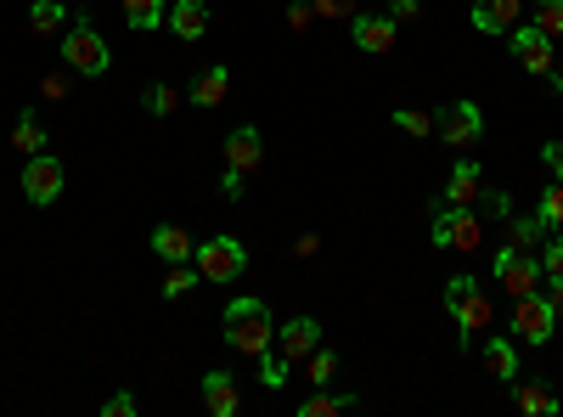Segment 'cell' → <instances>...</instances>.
<instances>
[{
	"label": "cell",
	"mask_w": 563,
	"mask_h": 417,
	"mask_svg": "<svg viewBox=\"0 0 563 417\" xmlns=\"http://www.w3.org/2000/svg\"><path fill=\"white\" fill-rule=\"evenodd\" d=\"M220 321H225V333H220V339H225L231 350H238V355H260V350L276 339L271 305H265V299H254V294H238V299L225 305V316H220Z\"/></svg>",
	"instance_id": "6da1fadb"
},
{
	"label": "cell",
	"mask_w": 563,
	"mask_h": 417,
	"mask_svg": "<svg viewBox=\"0 0 563 417\" xmlns=\"http://www.w3.org/2000/svg\"><path fill=\"white\" fill-rule=\"evenodd\" d=\"M63 63H68L79 79H102V74L113 68L108 40L97 34V23H90L85 12H74V18H68V29H63Z\"/></svg>",
	"instance_id": "7a4b0ae2"
},
{
	"label": "cell",
	"mask_w": 563,
	"mask_h": 417,
	"mask_svg": "<svg viewBox=\"0 0 563 417\" xmlns=\"http://www.w3.org/2000/svg\"><path fill=\"white\" fill-rule=\"evenodd\" d=\"M445 310H451V321H456V333H462V350L467 344H474V333H485L490 328V294L474 283V276H451V283H445Z\"/></svg>",
	"instance_id": "3957f363"
},
{
	"label": "cell",
	"mask_w": 563,
	"mask_h": 417,
	"mask_svg": "<svg viewBox=\"0 0 563 417\" xmlns=\"http://www.w3.org/2000/svg\"><path fill=\"white\" fill-rule=\"evenodd\" d=\"M192 265H198V276H203V283H238V276L249 271V249H243L238 238H231V231H220V238L198 243Z\"/></svg>",
	"instance_id": "277c9868"
},
{
	"label": "cell",
	"mask_w": 563,
	"mask_h": 417,
	"mask_svg": "<svg viewBox=\"0 0 563 417\" xmlns=\"http://www.w3.org/2000/svg\"><path fill=\"white\" fill-rule=\"evenodd\" d=\"M490 271H496V283H501L512 299H519V294H536V288L547 283V265H541V254H525V249H512V243H501V249H496Z\"/></svg>",
	"instance_id": "5b68a950"
},
{
	"label": "cell",
	"mask_w": 563,
	"mask_h": 417,
	"mask_svg": "<svg viewBox=\"0 0 563 417\" xmlns=\"http://www.w3.org/2000/svg\"><path fill=\"white\" fill-rule=\"evenodd\" d=\"M434 249H462V254L485 249V226H479V215L467 209V204L440 209V215H434Z\"/></svg>",
	"instance_id": "8992f818"
},
{
	"label": "cell",
	"mask_w": 563,
	"mask_h": 417,
	"mask_svg": "<svg viewBox=\"0 0 563 417\" xmlns=\"http://www.w3.org/2000/svg\"><path fill=\"white\" fill-rule=\"evenodd\" d=\"M552 328H558V310H552V299L536 288V294H519L512 299V333H519L525 344H547L552 339Z\"/></svg>",
	"instance_id": "52a82bcc"
},
{
	"label": "cell",
	"mask_w": 563,
	"mask_h": 417,
	"mask_svg": "<svg viewBox=\"0 0 563 417\" xmlns=\"http://www.w3.org/2000/svg\"><path fill=\"white\" fill-rule=\"evenodd\" d=\"M63 187H68V175H63V164H57L52 153L23 158V198H29L34 209H52V204L63 198Z\"/></svg>",
	"instance_id": "ba28073f"
},
{
	"label": "cell",
	"mask_w": 563,
	"mask_h": 417,
	"mask_svg": "<svg viewBox=\"0 0 563 417\" xmlns=\"http://www.w3.org/2000/svg\"><path fill=\"white\" fill-rule=\"evenodd\" d=\"M434 130H440V142H445V147L462 153V147H474L479 135H485V113H479V102H467V97H462V102H445V108H440Z\"/></svg>",
	"instance_id": "9c48e42d"
},
{
	"label": "cell",
	"mask_w": 563,
	"mask_h": 417,
	"mask_svg": "<svg viewBox=\"0 0 563 417\" xmlns=\"http://www.w3.org/2000/svg\"><path fill=\"white\" fill-rule=\"evenodd\" d=\"M507 45H512V57L525 63V74H536V79H547V74H552V63H558L552 34H541L536 23H512V29H507Z\"/></svg>",
	"instance_id": "30bf717a"
},
{
	"label": "cell",
	"mask_w": 563,
	"mask_h": 417,
	"mask_svg": "<svg viewBox=\"0 0 563 417\" xmlns=\"http://www.w3.org/2000/svg\"><path fill=\"white\" fill-rule=\"evenodd\" d=\"M350 40H355V52H366V57H389L395 40H400V23L389 12H355L350 18Z\"/></svg>",
	"instance_id": "8fae6325"
},
{
	"label": "cell",
	"mask_w": 563,
	"mask_h": 417,
	"mask_svg": "<svg viewBox=\"0 0 563 417\" xmlns=\"http://www.w3.org/2000/svg\"><path fill=\"white\" fill-rule=\"evenodd\" d=\"M276 350L288 355V361H310V350H321V321H316V316H294V321H282Z\"/></svg>",
	"instance_id": "7c38bea8"
},
{
	"label": "cell",
	"mask_w": 563,
	"mask_h": 417,
	"mask_svg": "<svg viewBox=\"0 0 563 417\" xmlns=\"http://www.w3.org/2000/svg\"><path fill=\"white\" fill-rule=\"evenodd\" d=\"M225 164L231 169H243V175H254L260 164H265V142H260V130L254 124H238L225 135Z\"/></svg>",
	"instance_id": "4fadbf2b"
},
{
	"label": "cell",
	"mask_w": 563,
	"mask_h": 417,
	"mask_svg": "<svg viewBox=\"0 0 563 417\" xmlns=\"http://www.w3.org/2000/svg\"><path fill=\"white\" fill-rule=\"evenodd\" d=\"M203 406H209L214 417H238V411H243L238 378H231L225 366H214V373H203Z\"/></svg>",
	"instance_id": "5bb4252c"
},
{
	"label": "cell",
	"mask_w": 563,
	"mask_h": 417,
	"mask_svg": "<svg viewBox=\"0 0 563 417\" xmlns=\"http://www.w3.org/2000/svg\"><path fill=\"white\" fill-rule=\"evenodd\" d=\"M164 29H169L175 40L192 45V40H203V29H209V7H203V0H175L169 18H164Z\"/></svg>",
	"instance_id": "9a60e30c"
},
{
	"label": "cell",
	"mask_w": 563,
	"mask_h": 417,
	"mask_svg": "<svg viewBox=\"0 0 563 417\" xmlns=\"http://www.w3.org/2000/svg\"><path fill=\"white\" fill-rule=\"evenodd\" d=\"M525 18V0H474V29L479 34H507Z\"/></svg>",
	"instance_id": "2e32d148"
},
{
	"label": "cell",
	"mask_w": 563,
	"mask_h": 417,
	"mask_svg": "<svg viewBox=\"0 0 563 417\" xmlns=\"http://www.w3.org/2000/svg\"><path fill=\"white\" fill-rule=\"evenodd\" d=\"M153 254L158 260H169V265H180V260H192L198 254V243H192V231H186V226H175V220H164V226H153Z\"/></svg>",
	"instance_id": "e0dca14e"
},
{
	"label": "cell",
	"mask_w": 563,
	"mask_h": 417,
	"mask_svg": "<svg viewBox=\"0 0 563 417\" xmlns=\"http://www.w3.org/2000/svg\"><path fill=\"white\" fill-rule=\"evenodd\" d=\"M479 193H485V169H479L474 158H456V164H451V180H445V198L474 209V204H479Z\"/></svg>",
	"instance_id": "ac0fdd59"
},
{
	"label": "cell",
	"mask_w": 563,
	"mask_h": 417,
	"mask_svg": "<svg viewBox=\"0 0 563 417\" xmlns=\"http://www.w3.org/2000/svg\"><path fill=\"white\" fill-rule=\"evenodd\" d=\"M225 90H231V68H225V63H209V68L192 79V97H186V102H192V108H220Z\"/></svg>",
	"instance_id": "d6986e66"
},
{
	"label": "cell",
	"mask_w": 563,
	"mask_h": 417,
	"mask_svg": "<svg viewBox=\"0 0 563 417\" xmlns=\"http://www.w3.org/2000/svg\"><path fill=\"white\" fill-rule=\"evenodd\" d=\"M479 361H485V373H490V378H501V384H512V378H519V350H512L501 333L479 344Z\"/></svg>",
	"instance_id": "ffe728a7"
},
{
	"label": "cell",
	"mask_w": 563,
	"mask_h": 417,
	"mask_svg": "<svg viewBox=\"0 0 563 417\" xmlns=\"http://www.w3.org/2000/svg\"><path fill=\"white\" fill-rule=\"evenodd\" d=\"M501 226H507V243H512V249H525V254H536V249L547 243V231H552L541 215H507Z\"/></svg>",
	"instance_id": "44dd1931"
},
{
	"label": "cell",
	"mask_w": 563,
	"mask_h": 417,
	"mask_svg": "<svg viewBox=\"0 0 563 417\" xmlns=\"http://www.w3.org/2000/svg\"><path fill=\"white\" fill-rule=\"evenodd\" d=\"M12 153H23V158L45 153V124H40V113H34V108H23V113H18V124H12Z\"/></svg>",
	"instance_id": "7402d4cb"
},
{
	"label": "cell",
	"mask_w": 563,
	"mask_h": 417,
	"mask_svg": "<svg viewBox=\"0 0 563 417\" xmlns=\"http://www.w3.org/2000/svg\"><path fill=\"white\" fill-rule=\"evenodd\" d=\"M164 0H124V29L130 34H153V29H164Z\"/></svg>",
	"instance_id": "603a6c76"
},
{
	"label": "cell",
	"mask_w": 563,
	"mask_h": 417,
	"mask_svg": "<svg viewBox=\"0 0 563 417\" xmlns=\"http://www.w3.org/2000/svg\"><path fill=\"white\" fill-rule=\"evenodd\" d=\"M512 406L530 411V417H558V395L541 389V384H519V378H512Z\"/></svg>",
	"instance_id": "cb8c5ba5"
},
{
	"label": "cell",
	"mask_w": 563,
	"mask_h": 417,
	"mask_svg": "<svg viewBox=\"0 0 563 417\" xmlns=\"http://www.w3.org/2000/svg\"><path fill=\"white\" fill-rule=\"evenodd\" d=\"M68 7H57V0H34V7H29V29L40 34V40H52L57 29H68Z\"/></svg>",
	"instance_id": "d4e9b609"
},
{
	"label": "cell",
	"mask_w": 563,
	"mask_h": 417,
	"mask_svg": "<svg viewBox=\"0 0 563 417\" xmlns=\"http://www.w3.org/2000/svg\"><path fill=\"white\" fill-rule=\"evenodd\" d=\"M254 361H260V384H265V389H282V384H288V373H294V361L276 350V339H271Z\"/></svg>",
	"instance_id": "484cf974"
},
{
	"label": "cell",
	"mask_w": 563,
	"mask_h": 417,
	"mask_svg": "<svg viewBox=\"0 0 563 417\" xmlns=\"http://www.w3.org/2000/svg\"><path fill=\"white\" fill-rule=\"evenodd\" d=\"M355 406H361V395H327V389H316L299 406V417H339V411H355Z\"/></svg>",
	"instance_id": "4316f807"
},
{
	"label": "cell",
	"mask_w": 563,
	"mask_h": 417,
	"mask_svg": "<svg viewBox=\"0 0 563 417\" xmlns=\"http://www.w3.org/2000/svg\"><path fill=\"white\" fill-rule=\"evenodd\" d=\"M141 108H147L153 119H169V113L180 108V90H175V85H164V79H153L147 90H141Z\"/></svg>",
	"instance_id": "83f0119b"
},
{
	"label": "cell",
	"mask_w": 563,
	"mask_h": 417,
	"mask_svg": "<svg viewBox=\"0 0 563 417\" xmlns=\"http://www.w3.org/2000/svg\"><path fill=\"white\" fill-rule=\"evenodd\" d=\"M198 288V265L192 260H180V265H169V276H164V299H180V294H192Z\"/></svg>",
	"instance_id": "f1b7e54d"
},
{
	"label": "cell",
	"mask_w": 563,
	"mask_h": 417,
	"mask_svg": "<svg viewBox=\"0 0 563 417\" xmlns=\"http://www.w3.org/2000/svg\"><path fill=\"white\" fill-rule=\"evenodd\" d=\"M530 12H536L530 23H536L541 34H552V40L563 34V0H530Z\"/></svg>",
	"instance_id": "f546056e"
},
{
	"label": "cell",
	"mask_w": 563,
	"mask_h": 417,
	"mask_svg": "<svg viewBox=\"0 0 563 417\" xmlns=\"http://www.w3.org/2000/svg\"><path fill=\"white\" fill-rule=\"evenodd\" d=\"M305 373H310V384H316V389H327V384H333V373H339V355H333V350H310Z\"/></svg>",
	"instance_id": "4dcf8cb0"
},
{
	"label": "cell",
	"mask_w": 563,
	"mask_h": 417,
	"mask_svg": "<svg viewBox=\"0 0 563 417\" xmlns=\"http://www.w3.org/2000/svg\"><path fill=\"white\" fill-rule=\"evenodd\" d=\"M389 124H395L400 135H417V142L434 130V119H429V113H417V108H395V113H389Z\"/></svg>",
	"instance_id": "1f68e13d"
},
{
	"label": "cell",
	"mask_w": 563,
	"mask_h": 417,
	"mask_svg": "<svg viewBox=\"0 0 563 417\" xmlns=\"http://www.w3.org/2000/svg\"><path fill=\"white\" fill-rule=\"evenodd\" d=\"M536 215L552 226V231H563V180H552V187L541 193V204H536Z\"/></svg>",
	"instance_id": "d6a6232c"
},
{
	"label": "cell",
	"mask_w": 563,
	"mask_h": 417,
	"mask_svg": "<svg viewBox=\"0 0 563 417\" xmlns=\"http://www.w3.org/2000/svg\"><path fill=\"white\" fill-rule=\"evenodd\" d=\"M536 254H541V265H547V276H558V271H563V238H558V231H547V243H541Z\"/></svg>",
	"instance_id": "836d02e7"
},
{
	"label": "cell",
	"mask_w": 563,
	"mask_h": 417,
	"mask_svg": "<svg viewBox=\"0 0 563 417\" xmlns=\"http://www.w3.org/2000/svg\"><path fill=\"white\" fill-rule=\"evenodd\" d=\"M316 18H355V0H310Z\"/></svg>",
	"instance_id": "e575fe53"
},
{
	"label": "cell",
	"mask_w": 563,
	"mask_h": 417,
	"mask_svg": "<svg viewBox=\"0 0 563 417\" xmlns=\"http://www.w3.org/2000/svg\"><path fill=\"white\" fill-rule=\"evenodd\" d=\"M102 417H135V395H130V389L108 395V400H102Z\"/></svg>",
	"instance_id": "d590c367"
},
{
	"label": "cell",
	"mask_w": 563,
	"mask_h": 417,
	"mask_svg": "<svg viewBox=\"0 0 563 417\" xmlns=\"http://www.w3.org/2000/svg\"><path fill=\"white\" fill-rule=\"evenodd\" d=\"M243 180H249L243 169H231V164H225V175H220V193H225L231 204H238V198H243Z\"/></svg>",
	"instance_id": "8d00e7d4"
},
{
	"label": "cell",
	"mask_w": 563,
	"mask_h": 417,
	"mask_svg": "<svg viewBox=\"0 0 563 417\" xmlns=\"http://www.w3.org/2000/svg\"><path fill=\"white\" fill-rule=\"evenodd\" d=\"M479 198H485V215H496V220H507V215H512V198H507V193H490V187H485Z\"/></svg>",
	"instance_id": "74e56055"
},
{
	"label": "cell",
	"mask_w": 563,
	"mask_h": 417,
	"mask_svg": "<svg viewBox=\"0 0 563 417\" xmlns=\"http://www.w3.org/2000/svg\"><path fill=\"white\" fill-rule=\"evenodd\" d=\"M541 164L552 169V180H563V142H547L541 147Z\"/></svg>",
	"instance_id": "f35d334b"
},
{
	"label": "cell",
	"mask_w": 563,
	"mask_h": 417,
	"mask_svg": "<svg viewBox=\"0 0 563 417\" xmlns=\"http://www.w3.org/2000/svg\"><path fill=\"white\" fill-rule=\"evenodd\" d=\"M389 18L406 23V18H422V0H389Z\"/></svg>",
	"instance_id": "ab89813d"
},
{
	"label": "cell",
	"mask_w": 563,
	"mask_h": 417,
	"mask_svg": "<svg viewBox=\"0 0 563 417\" xmlns=\"http://www.w3.org/2000/svg\"><path fill=\"white\" fill-rule=\"evenodd\" d=\"M288 23H294V29H299V34H305V29H310V23H316V12H310V0H299V7H294V12H288Z\"/></svg>",
	"instance_id": "60d3db41"
},
{
	"label": "cell",
	"mask_w": 563,
	"mask_h": 417,
	"mask_svg": "<svg viewBox=\"0 0 563 417\" xmlns=\"http://www.w3.org/2000/svg\"><path fill=\"white\" fill-rule=\"evenodd\" d=\"M40 90H45V97H68V79H63V74H45Z\"/></svg>",
	"instance_id": "b9f144b4"
},
{
	"label": "cell",
	"mask_w": 563,
	"mask_h": 417,
	"mask_svg": "<svg viewBox=\"0 0 563 417\" xmlns=\"http://www.w3.org/2000/svg\"><path fill=\"white\" fill-rule=\"evenodd\" d=\"M547 299H552V310H558V321H563V271L552 276V288H547Z\"/></svg>",
	"instance_id": "7bdbcfd3"
},
{
	"label": "cell",
	"mask_w": 563,
	"mask_h": 417,
	"mask_svg": "<svg viewBox=\"0 0 563 417\" xmlns=\"http://www.w3.org/2000/svg\"><path fill=\"white\" fill-rule=\"evenodd\" d=\"M316 243H321V238H316V231H305V238L294 243V254H299V260H310V254H316Z\"/></svg>",
	"instance_id": "ee69618b"
},
{
	"label": "cell",
	"mask_w": 563,
	"mask_h": 417,
	"mask_svg": "<svg viewBox=\"0 0 563 417\" xmlns=\"http://www.w3.org/2000/svg\"><path fill=\"white\" fill-rule=\"evenodd\" d=\"M558 74H563V57H558Z\"/></svg>",
	"instance_id": "f6af8a7d"
}]
</instances>
